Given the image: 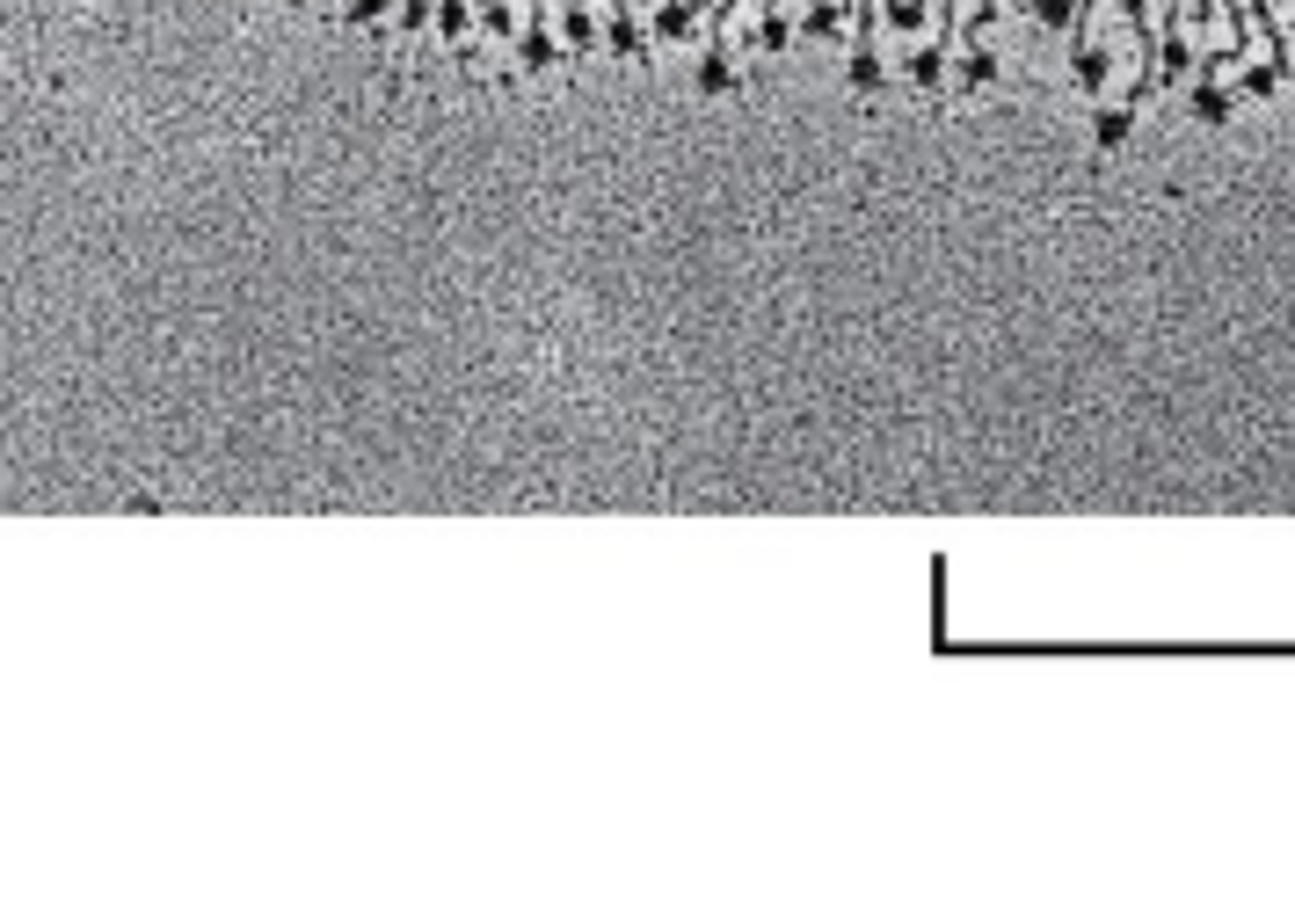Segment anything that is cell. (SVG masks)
Instances as JSON below:
<instances>
[{"instance_id": "cell-1", "label": "cell", "mask_w": 1295, "mask_h": 924, "mask_svg": "<svg viewBox=\"0 0 1295 924\" xmlns=\"http://www.w3.org/2000/svg\"><path fill=\"white\" fill-rule=\"evenodd\" d=\"M1128 139V110H1099V146H1121Z\"/></svg>"}, {"instance_id": "cell-2", "label": "cell", "mask_w": 1295, "mask_h": 924, "mask_svg": "<svg viewBox=\"0 0 1295 924\" xmlns=\"http://www.w3.org/2000/svg\"><path fill=\"white\" fill-rule=\"evenodd\" d=\"M1194 110H1201V116H1208V124H1215V116H1230V95H1215V88H1208V95H1201Z\"/></svg>"}]
</instances>
